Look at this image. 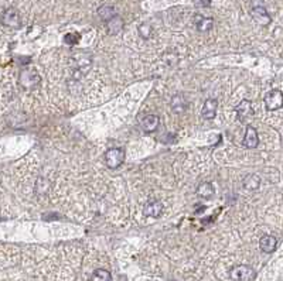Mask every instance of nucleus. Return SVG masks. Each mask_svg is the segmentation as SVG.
<instances>
[{
  "instance_id": "f257e3e1",
  "label": "nucleus",
  "mask_w": 283,
  "mask_h": 281,
  "mask_svg": "<svg viewBox=\"0 0 283 281\" xmlns=\"http://www.w3.org/2000/svg\"><path fill=\"white\" fill-rule=\"evenodd\" d=\"M255 275H257L255 270L246 264H239L230 270L231 280L234 281H252L255 278Z\"/></svg>"
},
{
  "instance_id": "f03ea898",
  "label": "nucleus",
  "mask_w": 283,
  "mask_h": 281,
  "mask_svg": "<svg viewBox=\"0 0 283 281\" xmlns=\"http://www.w3.org/2000/svg\"><path fill=\"white\" fill-rule=\"evenodd\" d=\"M40 82H41V78H40L37 69H34V68H26L20 74V84L27 89H33L39 85Z\"/></svg>"
},
{
  "instance_id": "7ed1b4c3",
  "label": "nucleus",
  "mask_w": 283,
  "mask_h": 281,
  "mask_svg": "<svg viewBox=\"0 0 283 281\" xmlns=\"http://www.w3.org/2000/svg\"><path fill=\"white\" fill-rule=\"evenodd\" d=\"M2 24L5 27H9V28H13V30H19L21 27V19H20L19 12L13 7L6 9L2 14Z\"/></svg>"
},
{
  "instance_id": "20e7f679",
  "label": "nucleus",
  "mask_w": 283,
  "mask_h": 281,
  "mask_svg": "<svg viewBox=\"0 0 283 281\" xmlns=\"http://www.w3.org/2000/svg\"><path fill=\"white\" fill-rule=\"evenodd\" d=\"M264 102L268 111H277L283 105V93L279 89H273L265 95Z\"/></svg>"
},
{
  "instance_id": "39448f33",
  "label": "nucleus",
  "mask_w": 283,
  "mask_h": 281,
  "mask_svg": "<svg viewBox=\"0 0 283 281\" xmlns=\"http://www.w3.org/2000/svg\"><path fill=\"white\" fill-rule=\"evenodd\" d=\"M125 161V151L122 149H111L106 151L105 163L109 168H118Z\"/></svg>"
},
{
  "instance_id": "423d86ee",
  "label": "nucleus",
  "mask_w": 283,
  "mask_h": 281,
  "mask_svg": "<svg viewBox=\"0 0 283 281\" xmlns=\"http://www.w3.org/2000/svg\"><path fill=\"white\" fill-rule=\"evenodd\" d=\"M235 112H237L238 119L242 122V123H246L252 116H254V109H252V105L248 99H244L239 105L235 108Z\"/></svg>"
},
{
  "instance_id": "0eeeda50",
  "label": "nucleus",
  "mask_w": 283,
  "mask_h": 281,
  "mask_svg": "<svg viewBox=\"0 0 283 281\" xmlns=\"http://www.w3.org/2000/svg\"><path fill=\"white\" fill-rule=\"evenodd\" d=\"M143 214L149 218H159L163 214V203L160 202L159 199H151V201L145 203Z\"/></svg>"
},
{
  "instance_id": "6e6552de",
  "label": "nucleus",
  "mask_w": 283,
  "mask_h": 281,
  "mask_svg": "<svg viewBox=\"0 0 283 281\" xmlns=\"http://www.w3.org/2000/svg\"><path fill=\"white\" fill-rule=\"evenodd\" d=\"M244 146L248 147V149H257L259 146V136H258V131L255 127L252 126H248L246 127V131H245L244 136Z\"/></svg>"
},
{
  "instance_id": "1a4fd4ad",
  "label": "nucleus",
  "mask_w": 283,
  "mask_h": 281,
  "mask_svg": "<svg viewBox=\"0 0 283 281\" xmlns=\"http://www.w3.org/2000/svg\"><path fill=\"white\" fill-rule=\"evenodd\" d=\"M217 99H207L204 102V105H203V109H201V115H203V118H205L207 120H212V119L217 116Z\"/></svg>"
},
{
  "instance_id": "9d476101",
  "label": "nucleus",
  "mask_w": 283,
  "mask_h": 281,
  "mask_svg": "<svg viewBox=\"0 0 283 281\" xmlns=\"http://www.w3.org/2000/svg\"><path fill=\"white\" fill-rule=\"evenodd\" d=\"M252 17L261 26H268V24H270V21H272L269 13L266 12V9L264 6L254 7L252 9Z\"/></svg>"
},
{
  "instance_id": "9b49d317",
  "label": "nucleus",
  "mask_w": 283,
  "mask_h": 281,
  "mask_svg": "<svg viewBox=\"0 0 283 281\" xmlns=\"http://www.w3.org/2000/svg\"><path fill=\"white\" fill-rule=\"evenodd\" d=\"M277 246V239L272 235H265L262 236L261 242H259V248L264 253H273L276 250Z\"/></svg>"
},
{
  "instance_id": "f8f14e48",
  "label": "nucleus",
  "mask_w": 283,
  "mask_h": 281,
  "mask_svg": "<svg viewBox=\"0 0 283 281\" xmlns=\"http://www.w3.org/2000/svg\"><path fill=\"white\" fill-rule=\"evenodd\" d=\"M159 124H160V118L156 116V115H149V116L143 118V120L140 122L142 129H143L145 131H147V133H151V131L158 130Z\"/></svg>"
},
{
  "instance_id": "ddd939ff",
  "label": "nucleus",
  "mask_w": 283,
  "mask_h": 281,
  "mask_svg": "<svg viewBox=\"0 0 283 281\" xmlns=\"http://www.w3.org/2000/svg\"><path fill=\"white\" fill-rule=\"evenodd\" d=\"M194 24L197 27L198 31H210L214 26V20L211 17H204L201 14H196L194 16Z\"/></svg>"
},
{
  "instance_id": "4468645a",
  "label": "nucleus",
  "mask_w": 283,
  "mask_h": 281,
  "mask_svg": "<svg viewBox=\"0 0 283 281\" xmlns=\"http://www.w3.org/2000/svg\"><path fill=\"white\" fill-rule=\"evenodd\" d=\"M170 106H171V111L174 112V113H183L185 112L187 109V100H185L184 96H181V95H174L173 98H171V102H170Z\"/></svg>"
},
{
  "instance_id": "2eb2a0df",
  "label": "nucleus",
  "mask_w": 283,
  "mask_h": 281,
  "mask_svg": "<svg viewBox=\"0 0 283 281\" xmlns=\"http://www.w3.org/2000/svg\"><path fill=\"white\" fill-rule=\"evenodd\" d=\"M261 177L257 175V174H249L244 178V188H246L248 191H257L259 187H261Z\"/></svg>"
},
{
  "instance_id": "dca6fc26",
  "label": "nucleus",
  "mask_w": 283,
  "mask_h": 281,
  "mask_svg": "<svg viewBox=\"0 0 283 281\" xmlns=\"http://www.w3.org/2000/svg\"><path fill=\"white\" fill-rule=\"evenodd\" d=\"M106 27H108V31L109 34H118L122 28H123V20L119 17L118 14L112 17L111 20L106 21Z\"/></svg>"
},
{
  "instance_id": "f3484780",
  "label": "nucleus",
  "mask_w": 283,
  "mask_h": 281,
  "mask_svg": "<svg viewBox=\"0 0 283 281\" xmlns=\"http://www.w3.org/2000/svg\"><path fill=\"white\" fill-rule=\"evenodd\" d=\"M214 194H215V190H214V187H212V184L211 183H201L200 185H198L197 188L198 196L208 199V198H212Z\"/></svg>"
},
{
  "instance_id": "a211bd4d",
  "label": "nucleus",
  "mask_w": 283,
  "mask_h": 281,
  "mask_svg": "<svg viewBox=\"0 0 283 281\" xmlns=\"http://www.w3.org/2000/svg\"><path fill=\"white\" fill-rule=\"evenodd\" d=\"M91 281H112V275L105 268H98L92 273Z\"/></svg>"
},
{
  "instance_id": "6ab92c4d",
  "label": "nucleus",
  "mask_w": 283,
  "mask_h": 281,
  "mask_svg": "<svg viewBox=\"0 0 283 281\" xmlns=\"http://www.w3.org/2000/svg\"><path fill=\"white\" fill-rule=\"evenodd\" d=\"M98 16L104 21H108V20H111L116 16V10L112 6H102L98 9Z\"/></svg>"
},
{
  "instance_id": "aec40b11",
  "label": "nucleus",
  "mask_w": 283,
  "mask_h": 281,
  "mask_svg": "<svg viewBox=\"0 0 283 281\" xmlns=\"http://www.w3.org/2000/svg\"><path fill=\"white\" fill-rule=\"evenodd\" d=\"M36 188H37V192H39L40 195H46L48 190H50V183L47 181L46 178H39L37 180V184H36Z\"/></svg>"
},
{
  "instance_id": "412c9836",
  "label": "nucleus",
  "mask_w": 283,
  "mask_h": 281,
  "mask_svg": "<svg viewBox=\"0 0 283 281\" xmlns=\"http://www.w3.org/2000/svg\"><path fill=\"white\" fill-rule=\"evenodd\" d=\"M138 31L142 39L147 40L151 37V26L150 24H147V23H142V24L138 27Z\"/></svg>"
}]
</instances>
